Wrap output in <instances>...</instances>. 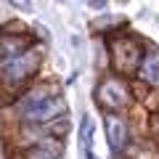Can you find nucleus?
<instances>
[{
    "instance_id": "nucleus-1",
    "label": "nucleus",
    "mask_w": 159,
    "mask_h": 159,
    "mask_svg": "<svg viewBox=\"0 0 159 159\" xmlns=\"http://www.w3.org/2000/svg\"><path fill=\"white\" fill-rule=\"evenodd\" d=\"M109 56H111V66L122 74H135L141 72L143 64V45L135 37H127V34H119V37H109L106 43Z\"/></svg>"
},
{
    "instance_id": "nucleus-8",
    "label": "nucleus",
    "mask_w": 159,
    "mask_h": 159,
    "mask_svg": "<svg viewBox=\"0 0 159 159\" xmlns=\"http://www.w3.org/2000/svg\"><path fill=\"white\" fill-rule=\"evenodd\" d=\"M127 159H159V148L154 143H135V146H125Z\"/></svg>"
},
{
    "instance_id": "nucleus-11",
    "label": "nucleus",
    "mask_w": 159,
    "mask_h": 159,
    "mask_svg": "<svg viewBox=\"0 0 159 159\" xmlns=\"http://www.w3.org/2000/svg\"><path fill=\"white\" fill-rule=\"evenodd\" d=\"M151 127H154V133L159 135V114H154V117H151Z\"/></svg>"
},
{
    "instance_id": "nucleus-2",
    "label": "nucleus",
    "mask_w": 159,
    "mask_h": 159,
    "mask_svg": "<svg viewBox=\"0 0 159 159\" xmlns=\"http://www.w3.org/2000/svg\"><path fill=\"white\" fill-rule=\"evenodd\" d=\"M58 114H66V101L61 96H45V98H32L27 101L21 117L27 125H48L53 119H58Z\"/></svg>"
},
{
    "instance_id": "nucleus-7",
    "label": "nucleus",
    "mask_w": 159,
    "mask_h": 159,
    "mask_svg": "<svg viewBox=\"0 0 159 159\" xmlns=\"http://www.w3.org/2000/svg\"><path fill=\"white\" fill-rule=\"evenodd\" d=\"M93 133H96V122L90 117H82V122H80V146H82L85 159H96L93 157Z\"/></svg>"
},
{
    "instance_id": "nucleus-6",
    "label": "nucleus",
    "mask_w": 159,
    "mask_h": 159,
    "mask_svg": "<svg viewBox=\"0 0 159 159\" xmlns=\"http://www.w3.org/2000/svg\"><path fill=\"white\" fill-rule=\"evenodd\" d=\"M106 138H109V143H111L114 151H125V146H127V125H125L122 117L106 114Z\"/></svg>"
},
{
    "instance_id": "nucleus-5",
    "label": "nucleus",
    "mask_w": 159,
    "mask_h": 159,
    "mask_svg": "<svg viewBox=\"0 0 159 159\" xmlns=\"http://www.w3.org/2000/svg\"><path fill=\"white\" fill-rule=\"evenodd\" d=\"M29 48H32L29 34H0V58H3V64L27 53Z\"/></svg>"
},
{
    "instance_id": "nucleus-9",
    "label": "nucleus",
    "mask_w": 159,
    "mask_h": 159,
    "mask_svg": "<svg viewBox=\"0 0 159 159\" xmlns=\"http://www.w3.org/2000/svg\"><path fill=\"white\" fill-rule=\"evenodd\" d=\"M141 77L146 80V82H159V58H143Z\"/></svg>"
},
{
    "instance_id": "nucleus-4",
    "label": "nucleus",
    "mask_w": 159,
    "mask_h": 159,
    "mask_svg": "<svg viewBox=\"0 0 159 159\" xmlns=\"http://www.w3.org/2000/svg\"><path fill=\"white\" fill-rule=\"evenodd\" d=\"M96 103L101 109H106L109 114H114V111H119V109H125L130 103V88L122 80L109 77L96 88Z\"/></svg>"
},
{
    "instance_id": "nucleus-10",
    "label": "nucleus",
    "mask_w": 159,
    "mask_h": 159,
    "mask_svg": "<svg viewBox=\"0 0 159 159\" xmlns=\"http://www.w3.org/2000/svg\"><path fill=\"white\" fill-rule=\"evenodd\" d=\"M21 159H58V157H56V151H51V148L32 146V148H27V151L21 154Z\"/></svg>"
},
{
    "instance_id": "nucleus-3",
    "label": "nucleus",
    "mask_w": 159,
    "mask_h": 159,
    "mask_svg": "<svg viewBox=\"0 0 159 159\" xmlns=\"http://www.w3.org/2000/svg\"><path fill=\"white\" fill-rule=\"evenodd\" d=\"M40 66V51L37 48H29L27 53L21 56L11 58L0 66V80L6 82V85H24Z\"/></svg>"
}]
</instances>
